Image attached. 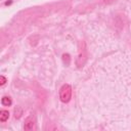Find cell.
<instances>
[{"label":"cell","mask_w":131,"mask_h":131,"mask_svg":"<svg viewBox=\"0 0 131 131\" xmlns=\"http://www.w3.org/2000/svg\"><path fill=\"white\" fill-rule=\"evenodd\" d=\"M72 98V87L69 84H63L59 89V99L60 101L67 103Z\"/></svg>","instance_id":"cell-1"},{"label":"cell","mask_w":131,"mask_h":131,"mask_svg":"<svg viewBox=\"0 0 131 131\" xmlns=\"http://www.w3.org/2000/svg\"><path fill=\"white\" fill-rule=\"evenodd\" d=\"M35 123H36V120H35L34 115H30V116L25 120L24 129L27 130V131H29V130H33L34 127H35Z\"/></svg>","instance_id":"cell-2"},{"label":"cell","mask_w":131,"mask_h":131,"mask_svg":"<svg viewBox=\"0 0 131 131\" xmlns=\"http://www.w3.org/2000/svg\"><path fill=\"white\" fill-rule=\"evenodd\" d=\"M8 118H9V113H8V111L2 110V111L0 112V121H1V122H5V121L8 120Z\"/></svg>","instance_id":"cell-3"},{"label":"cell","mask_w":131,"mask_h":131,"mask_svg":"<svg viewBox=\"0 0 131 131\" xmlns=\"http://www.w3.org/2000/svg\"><path fill=\"white\" fill-rule=\"evenodd\" d=\"M1 103L3 105H5V106H9V105H11L12 100H11V98L9 96H3L2 99H1Z\"/></svg>","instance_id":"cell-4"},{"label":"cell","mask_w":131,"mask_h":131,"mask_svg":"<svg viewBox=\"0 0 131 131\" xmlns=\"http://www.w3.org/2000/svg\"><path fill=\"white\" fill-rule=\"evenodd\" d=\"M21 115H23V110H21V107L16 106V107L14 108V118H15V119H19V118L21 117Z\"/></svg>","instance_id":"cell-5"},{"label":"cell","mask_w":131,"mask_h":131,"mask_svg":"<svg viewBox=\"0 0 131 131\" xmlns=\"http://www.w3.org/2000/svg\"><path fill=\"white\" fill-rule=\"evenodd\" d=\"M62 60H63V63L68 67V66L70 64V61H71V57H70V55H69L68 53L62 54Z\"/></svg>","instance_id":"cell-6"},{"label":"cell","mask_w":131,"mask_h":131,"mask_svg":"<svg viewBox=\"0 0 131 131\" xmlns=\"http://www.w3.org/2000/svg\"><path fill=\"white\" fill-rule=\"evenodd\" d=\"M5 83H6V78H5L4 76H1V77H0V85L3 86Z\"/></svg>","instance_id":"cell-7"}]
</instances>
